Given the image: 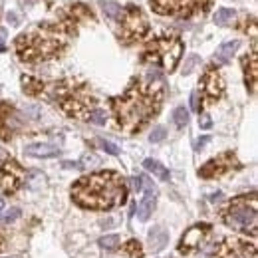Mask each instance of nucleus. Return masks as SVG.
Segmentation results:
<instances>
[{
    "label": "nucleus",
    "instance_id": "obj_3",
    "mask_svg": "<svg viewBox=\"0 0 258 258\" xmlns=\"http://www.w3.org/2000/svg\"><path fill=\"white\" fill-rule=\"evenodd\" d=\"M66 44L62 26L40 24L16 38V50L24 62H40L56 56Z\"/></svg>",
    "mask_w": 258,
    "mask_h": 258
},
{
    "label": "nucleus",
    "instance_id": "obj_28",
    "mask_svg": "<svg viewBox=\"0 0 258 258\" xmlns=\"http://www.w3.org/2000/svg\"><path fill=\"white\" fill-rule=\"evenodd\" d=\"M125 250H127L131 256H135V258H141V256H143L141 244H139L137 240H127V242H125Z\"/></svg>",
    "mask_w": 258,
    "mask_h": 258
},
{
    "label": "nucleus",
    "instance_id": "obj_34",
    "mask_svg": "<svg viewBox=\"0 0 258 258\" xmlns=\"http://www.w3.org/2000/svg\"><path fill=\"white\" fill-rule=\"evenodd\" d=\"M199 125H201L202 129H209V127L213 125V121H211V117H209V115H202V117L199 119Z\"/></svg>",
    "mask_w": 258,
    "mask_h": 258
},
{
    "label": "nucleus",
    "instance_id": "obj_25",
    "mask_svg": "<svg viewBox=\"0 0 258 258\" xmlns=\"http://www.w3.org/2000/svg\"><path fill=\"white\" fill-rule=\"evenodd\" d=\"M87 119H89L91 123H95V125H106L108 114L103 112V110H91V112H87Z\"/></svg>",
    "mask_w": 258,
    "mask_h": 258
},
{
    "label": "nucleus",
    "instance_id": "obj_35",
    "mask_svg": "<svg viewBox=\"0 0 258 258\" xmlns=\"http://www.w3.org/2000/svg\"><path fill=\"white\" fill-rule=\"evenodd\" d=\"M131 185H133V189H135V191H141V189H143V187H141V179H139V177H133V179H131Z\"/></svg>",
    "mask_w": 258,
    "mask_h": 258
},
{
    "label": "nucleus",
    "instance_id": "obj_16",
    "mask_svg": "<svg viewBox=\"0 0 258 258\" xmlns=\"http://www.w3.org/2000/svg\"><path fill=\"white\" fill-rule=\"evenodd\" d=\"M26 153L30 157L48 159V157H56V155H60V149L50 145V143H32V145H26Z\"/></svg>",
    "mask_w": 258,
    "mask_h": 258
},
{
    "label": "nucleus",
    "instance_id": "obj_23",
    "mask_svg": "<svg viewBox=\"0 0 258 258\" xmlns=\"http://www.w3.org/2000/svg\"><path fill=\"white\" fill-rule=\"evenodd\" d=\"M234 20V10H230V8H221V10H217V14H215V22L219 24V26H227V24H230Z\"/></svg>",
    "mask_w": 258,
    "mask_h": 258
},
{
    "label": "nucleus",
    "instance_id": "obj_40",
    "mask_svg": "<svg viewBox=\"0 0 258 258\" xmlns=\"http://www.w3.org/2000/svg\"><path fill=\"white\" fill-rule=\"evenodd\" d=\"M2 211H4V201L0 199V213H2Z\"/></svg>",
    "mask_w": 258,
    "mask_h": 258
},
{
    "label": "nucleus",
    "instance_id": "obj_4",
    "mask_svg": "<svg viewBox=\"0 0 258 258\" xmlns=\"http://www.w3.org/2000/svg\"><path fill=\"white\" fill-rule=\"evenodd\" d=\"M181 56H183V42L177 36H165V38L155 40L153 44H149V48L145 52V60L147 62L159 64L167 72L177 68Z\"/></svg>",
    "mask_w": 258,
    "mask_h": 258
},
{
    "label": "nucleus",
    "instance_id": "obj_15",
    "mask_svg": "<svg viewBox=\"0 0 258 258\" xmlns=\"http://www.w3.org/2000/svg\"><path fill=\"white\" fill-rule=\"evenodd\" d=\"M244 64V74H246V86H250V89H256V78H258V58H256V48L252 50V54L246 56L242 60Z\"/></svg>",
    "mask_w": 258,
    "mask_h": 258
},
{
    "label": "nucleus",
    "instance_id": "obj_10",
    "mask_svg": "<svg viewBox=\"0 0 258 258\" xmlns=\"http://www.w3.org/2000/svg\"><path fill=\"white\" fill-rule=\"evenodd\" d=\"M24 179V169L16 161H6L0 169V189L4 193H14Z\"/></svg>",
    "mask_w": 258,
    "mask_h": 258
},
{
    "label": "nucleus",
    "instance_id": "obj_1",
    "mask_svg": "<svg viewBox=\"0 0 258 258\" xmlns=\"http://www.w3.org/2000/svg\"><path fill=\"white\" fill-rule=\"evenodd\" d=\"M163 99V78L159 72H147V82L133 84L121 97L114 99V112L123 131H139L159 110Z\"/></svg>",
    "mask_w": 258,
    "mask_h": 258
},
{
    "label": "nucleus",
    "instance_id": "obj_13",
    "mask_svg": "<svg viewBox=\"0 0 258 258\" xmlns=\"http://www.w3.org/2000/svg\"><path fill=\"white\" fill-rule=\"evenodd\" d=\"M201 84H202V93H204V97H209V99H219V97L223 95L225 80L221 78V74H219L217 70L206 72Z\"/></svg>",
    "mask_w": 258,
    "mask_h": 258
},
{
    "label": "nucleus",
    "instance_id": "obj_29",
    "mask_svg": "<svg viewBox=\"0 0 258 258\" xmlns=\"http://www.w3.org/2000/svg\"><path fill=\"white\" fill-rule=\"evenodd\" d=\"M199 64V56L197 54H191L187 60H185V66H183V74H191L193 68Z\"/></svg>",
    "mask_w": 258,
    "mask_h": 258
},
{
    "label": "nucleus",
    "instance_id": "obj_31",
    "mask_svg": "<svg viewBox=\"0 0 258 258\" xmlns=\"http://www.w3.org/2000/svg\"><path fill=\"white\" fill-rule=\"evenodd\" d=\"M99 145L106 149L110 155H119V147L115 145V143H112V141H106V139H99Z\"/></svg>",
    "mask_w": 258,
    "mask_h": 258
},
{
    "label": "nucleus",
    "instance_id": "obj_39",
    "mask_svg": "<svg viewBox=\"0 0 258 258\" xmlns=\"http://www.w3.org/2000/svg\"><path fill=\"white\" fill-rule=\"evenodd\" d=\"M4 248V236H2V232H0V250Z\"/></svg>",
    "mask_w": 258,
    "mask_h": 258
},
{
    "label": "nucleus",
    "instance_id": "obj_6",
    "mask_svg": "<svg viewBox=\"0 0 258 258\" xmlns=\"http://www.w3.org/2000/svg\"><path fill=\"white\" fill-rule=\"evenodd\" d=\"M227 223L240 232H250L256 234V202L252 201L248 204V199H236L232 201L230 209L227 213Z\"/></svg>",
    "mask_w": 258,
    "mask_h": 258
},
{
    "label": "nucleus",
    "instance_id": "obj_22",
    "mask_svg": "<svg viewBox=\"0 0 258 258\" xmlns=\"http://www.w3.org/2000/svg\"><path fill=\"white\" fill-rule=\"evenodd\" d=\"M22 87H24V91L28 95H38V93H42L44 84L40 80L32 78V76H22Z\"/></svg>",
    "mask_w": 258,
    "mask_h": 258
},
{
    "label": "nucleus",
    "instance_id": "obj_9",
    "mask_svg": "<svg viewBox=\"0 0 258 258\" xmlns=\"http://www.w3.org/2000/svg\"><path fill=\"white\" fill-rule=\"evenodd\" d=\"M219 258H256V246L242 238H227L219 250Z\"/></svg>",
    "mask_w": 258,
    "mask_h": 258
},
{
    "label": "nucleus",
    "instance_id": "obj_8",
    "mask_svg": "<svg viewBox=\"0 0 258 258\" xmlns=\"http://www.w3.org/2000/svg\"><path fill=\"white\" fill-rule=\"evenodd\" d=\"M209 0H151L155 12L165 16H189L197 8H206Z\"/></svg>",
    "mask_w": 258,
    "mask_h": 258
},
{
    "label": "nucleus",
    "instance_id": "obj_14",
    "mask_svg": "<svg viewBox=\"0 0 258 258\" xmlns=\"http://www.w3.org/2000/svg\"><path fill=\"white\" fill-rule=\"evenodd\" d=\"M139 179H141V187H145V197L137 206V217L139 221H147L155 209V187L147 177H139Z\"/></svg>",
    "mask_w": 258,
    "mask_h": 258
},
{
    "label": "nucleus",
    "instance_id": "obj_26",
    "mask_svg": "<svg viewBox=\"0 0 258 258\" xmlns=\"http://www.w3.org/2000/svg\"><path fill=\"white\" fill-rule=\"evenodd\" d=\"M173 121H175L177 127H185V125L189 123V112H187L185 108H177V110L173 112Z\"/></svg>",
    "mask_w": 258,
    "mask_h": 258
},
{
    "label": "nucleus",
    "instance_id": "obj_37",
    "mask_svg": "<svg viewBox=\"0 0 258 258\" xmlns=\"http://www.w3.org/2000/svg\"><path fill=\"white\" fill-rule=\"evenodd\" d=\"M8 22H12V24H18V16H16L14 12H8Z\"/></svg>",
    "mask_w": 258,
    "mask_h": 258
},
{
    "label": "nucleus",
    "instance_id": "obj_12",
    "mask_svg": "<svg viewBox=\"0 0 258 258\" xmlns=\"http://www.w3.org/2000/svg\"><path fill=\"white\" fill-rule=\"evenodd\" d=\"M209 232H211L209 225H197V227L189 229L185 232V236L181 238V242H179V250L181 252H191L195 248H201V244L204 242L206 236H209Z\"/></svg>",
    "mask_w": 258,
    "mask_h": 258
},
{
    "label": "nucleus",
    "instance_id": "obj_27",
    "mask_svg": "<svg viewBox=\"0 0 258 258\" xmlns=\"http://www.w3.org/2000/svg\"><path fill=\"white\" fill-rule=\"evenodd\" d=\"M165 135H167V129L161 127V125H157V127H153V131H151V135H149V141H151V143H159V141L165 139Z\"/></svg>",
    "mask_w": 258,
    "mask_h": 258
},
{
    "label": "nucleus",
    "instance_id": "obj_18",
    "mask_svg": "<svg viewBox=\"0 0 258 258\" xmlns=\"http://www.w3.org/2000/svg\"><path fill=\"white\" fill-rule=\"evenodd\" d=\"M10 115H12V108L8 103H0V139H10V127H8Z\"/></svg>",
    "mask_w": 258,
    "mask_h": 258
},
{
    "label": "nucleus",
    "instance_id": "obj_38",
    "mask_svg": "<svg viewBox=\"0 0 258 258\" xmlns=\"http://www.w3.org/2000/svg\"><path fill=\"white\" fill-rule=\"evenodd\" d=\"M6 46H4V38H0V52H4Z\"/></svg>",
    "mask_w": 258,
    "mask_h": 258
},
{
    "label": "nucleus",
    "instance_id": "obj_19",
    "mask_svg": "<svg viewBox=\"0 0 258 258\" xmlns=\"http://www.w3.org/2000/svg\"><path fill=\"white\" fill-rule=\"evenodd\" d=\"M238 42L236 40H232V42H225L219 50H217V56H215V62L217 64H227L230 58H232V54H234V52L238 50Z\"/></svg>",
    "mask_w": 258,
    "mask_h": 258
},
{
    "label": "nucleus",
    "instance_id": "obj_21",
    "mask_svg": "<svg viewBox=\"0 0 258 258\" xmlns=\"http://www.w3.org/2000/svg\"><path fill=\"white\" fill-rule=\"evenodd\" d=\"M101 10H103V14H106L108 18H112V20H121V16H123V8L117 4V2H112V0H101Z\"/></svg>",
    "mask_w": 258,
    "mask_h": 258
},
{
    "label": "nucleus",
    "instance_id": "obj_7",
    "mask_svg": "<svg viewBox=\"0 0 258 258\" xmlns=\"http://www.w3.org/2000/svg\"><path fill=\"white\" fill-rule=\"evenodd\" d=\"M119 22H121V38L125 42H133V40L143 38L149 28L145 14L137 6H127L123 10V16Z\"/></svg>",
    "mask_w": 258,
    "mask_h": 258
},
{
    "label": "nucleus",
    "instance_id": "obj_24",
    "mask_svg": "<svg viewBox=\"0 0 258 258\" xmlns=\"http://www.w3.org/2000/svg\"><path fill=\"white\" fill-rule=\"evenodd\" d=\"M101 248H106V250H115L119 246V236L117 234H106V236H101L99 242H97Z\"/></svg>",
    "mask_w": 258,
    "mask_h": 258
},
{
    "label": "nucleus",
    "instance_id": "obj_20",
    "mask_svg": "<svg viewBox=\"0 0 258 258\" xmlns=\"http://www.w3.org/2000/svg\"><path fill=\"white\" fill-rule=\"evenodd\" d=\"M143 167H145L149 173H153L155 177H159L161 181H169V177H171V175H169V169H165L159 161H155V159H145V161H143Z\"/></svg>",
    "mask_w": 258,
    "mask_h": 258
},
{
    "label": "nucleus",
    "instance_id": "obj_30",
    "mask_svg": "<svg viewBox=\"0 0 258 258\" xmlns=\"http://www.w3.org/2000/svg\"><path fill=\"white\" fill-rule=\"evenodd\" d=\"M20 215H22V211L18 209V206H14V209H10V211H6V213L2 215V221H4V223H12V221H16Z\"/></svg>",
    "mask_w": 258,
    "mask_h": 258
},
{
    "label": "nucleus",
    "instance_id": "obj_36",
    "mask_svg": "<svg viewBox=\"0 0 258 258\" xmlns=\"http://www.w3.org/2000/svg\"><path fill=\"white\" fill-rule=\"evenodd\" d=\"M206 143H209V137H202V139H199V141H197V145H195V147H197V149H201V147H204Z\"/></svg>",
    "mask_w": 258,
    "mask_h": 258
},
{
    "label": "nucleus",
    "instance_id": "obj_33",
    "mask_svg": "<svg viewBox=\"0 0 258 258\" xmlns=\"http://www.w3.org/2000/svg\"><path fill=\"white\" fill-rule=\"evenodd\" d=\"M191 110L193 112H201V103H199V93L197 91L191 93Z\"/></svg>",
    "mask_w": 258,
    "mask_h": 258
},
{
    "label": "nucleus",
    "instance_id": "obj_5",
    "mask_svg": "<svg viewBox=\"0 0 258 258\" xmlns=\"http://www.w3.org/2000/svg\"><path fill=\"white\" fill-rule=\"evenodd\" d=\"M54 97H58L62 110L72 117L86 115L91 97L84 86H76L74 82H60L54 86Z\"/></svg>",
    "mask_w": 258,
    "mask_h": 258
},
{
    "label": "nucleus",
    "instance_id": "obj_2",
    "mask_svg": "<svg viewBox=\"0 0 258 258\" xmlns=\"http://www.w3.org/2000/svg\"><path fill=\"white\" fill-rule=\"evenodd\" d=\"M127 189L121 175L114 171L93 173L80 179L72 189V199L86 209L108 211L125 201Z\"/></svg>",
    "mask_w": 258,
    "mask_h": 258
},
{
    "label": "nucleus",
    "instance_id": "obj_11",
    "mask_svg": "<svg viewBox=\"0 0 258 258\" xmlns=\"http://www.w3.org/2000/svg\"><path fill=\"white\" fill-rule=\"evenodd\" d=\"M236 165H238V161L234 159V155L225 153V155H221V157L211 159L206 165H202V167H201V171H199V175H201V177H204V179L221 177V175H225L227 171H230V169H232V167H236Z\"/></svg>",
    "mask_w": 258,
    "mask_h": 258
},
{
    "label": "nucleus",
    "instance_id": "obj_32",
    "mask_svg": "<svg viewBox=\"0 0 258 258\" xmlns=\"http://www.w3.org/2000/svg\"><path fill=\"white\" fill-rule=\"evenodd\" d=\"M82 165H99V159L95 157V155H84V159H82V163H80V167Z\"/></svg>",
    "mask_w": 258,
    "mask_h": 258
},
{
    "label": "nucleus",
    "instance_id": "obj_17",
    "mask_svg": "<svg viewBox=\"0 0 258 258\" xmlns=\"http://www.w3.org/2000/svg\"><path fill=\"white\" fill-rule=\"evenodd\" d=\"M167 242H169V232L163 227H153L149 230V244H151V248L155 252L163 250L167 246Z\"/></svg>",
    "mask_w": 258,
    "mask_h": 258
}]
</instances>
